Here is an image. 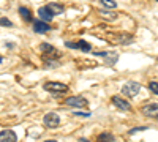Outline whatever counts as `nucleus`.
I'll use <instances>...</instances> for the list:
<instances>
[{"mask_svg": "<svg viewBox=\"0 0 158 142\" xmlns=\"http://www.w3.org/2000/svg\"><path fill=\"white\" fill-rule=\"evenodd\" d=\"M139 90H141V85L138 82H133V81H128L122 85V93L128 98H133L139 93Z\"/></svg>", "mask_w": 158, "mask_h": 142, "instance_id": "1", "label": "nucleus"}, {"mask_svg": "<svg viewBox=\"0 0 158 142\" xmlns=\"http://www.w3.org/2000/svg\"><path fill=\"white\" fill-rule=\"evenodd\" d=\"M95 55H100L104 59V65L106 67H114L115 62L118 60V54L114 52V51H109V52H94Z\"/></svg>", "mask_w": 158, "mask_h": 142, "instance_id": "2", "label": "nucleus"}, {"mask_svg": "<svg viewBox=\"0 0 158 142\" xmlns=\"http://www.w3.org/2000/svg\"><path fill=\"white\" fill-rule=\"evenodd\" d=\"M44 90L48 92H59V93H65L68 92V85L67 84H62V82H46L44 84Z\"/></svg>", "mask_w": 158, "mask_h": 142, "instance_id": "3", "label": "nucleus"}, {"mask_svg": "<svg viewBox=\"0 0 158 142\" xmlns=\"http://www.w3.org/2000/svg\"><path fill=\"white\" fill-rule=\"evenodd\" d=\"M43 123H44L46 128H57L59 123H60V117H59L56 112H49V114L44 115Z\"/></svg>", "mask_w": 158, "mask_h": 142, "instance_id": "4", "label": "nucleus"}, {"mask_svg": "<svg viewBox=\"0 0 158 142\" xmlns=\"http://www.w3.org/2000/svg\"><path fill=\"white\" fill-rule=\"evenodd\" d=\"M111 101L114 103V106L118 108L120 111H130V109H131V104H130V103H128L125 98L118 96V95H114V96L111 98Z\"/></svg>", "mask_w": 158, "mask_h": 142, "instance_id": "5", "label": "nucleus"}, {"mask_svg": "<svg viewBox=\"0 0 158 142\" xmlns=\"http://www.w3.org/2000/svg\"><path fill=\"white\" fill-rule=\"evenodd\" d=\"M65 103H67V106H71V108H84L89 104V101L82 96H70Z\"/></svg>", "mask_w": 158, "mask_h": 142, "instance_id": "6", "label": "nucleus"}, {"mask_svg": "<svg viewBox=\"0 0 158 142\" xmlns=\"http://www.w3.org/2000/svg\"><path fill=\"white\" fill-rule=\"evenodd\" d=\"M141 112L147 117H158V104L156 103H149V104L141 108Z\"/></svg>", "mask_w": 158, "mask_h": 142, "instance_id": "7", "label": "nucleus"}, {"mask_svg": "<svg viewBox=\"0 0 158 142\" xmlns=\"http://www.w3.org/2000/svg\"><path fill=\"white\" fill-rule=\"evenodd\" d=\"M38 14H40V18H41L43 21H46V22H51L52 19H54V13H52V10L46 5V6H40L38 8Z\"/></svg>", "mask_w": 158, "mask_h": 142, "instance_id": "8", "label": "nucleus"}, {"mask_svg": "<svg viewBox=\"0 0 158 142\" xmlns=\"http://www.w3.org/2000/svg\"><path fill=\"white\" fill-rule=\"evenodd\" d=\"M33 30H35V33H46V32H49L51 30V27L48 25V22L46 21H35L33 22Z\"/></svg>", "mask_w": 158, "mask_h": 142, "instance_id": "9", "label": "nucleus"}, {"mask_svg": "<svg viewBox=\"0 0 158 142\" xmlns=\"http://www.w3.org/2000/svg\"><path fill=\"white\" fill-rule=\"evenodd\" d=\"M18 139L16 133L11 131V130H2L0 131V140L2 142H15Z\"/></svg>", "mask_w": 158, "mask_h": 142, "instance_id": "10", "label": "nucleus"}, {"mask_svg": "<svg viewBox=\"0 0 158 142\" xmlns=\"http://www.w3.org/2000/svg\"><path fill=\"white\" fill-rule=\"evenodd\" d=\"M98 14L104 19H108V21H115L118 18L117 13H112V11H108V10H98Z\"/></svg>", "mask_w": 158, "mask_h": 142, "instance_id": "11", "label": "nucleus"}, {"mask_svg": "<svg viewBox=\"0 0 158 142\" xmlns=\"http://www.w3.org/2000/svg\"><path fill=\"white\" fill-rule=\"evenodd\" d=\"M19 14L22 16V19H24L25 22H30V21H32V13L29 11V8L21 6V8H19Z\"/></svg>", "mask_w": 158, "mask_h": 142, "instance_id": "12", "label": "nucleus"}, {"mask_svg": "<svg viewBox=\"0 0 158 142\" xmlns=\"http://www.w3.org/2000/svg\"><path fill=\"white\" fill-rule=\"evenodd\" d=\"M48 6L52 10V13H54V14H62V13L65 11V8H63L62 5H57V3H49Z\"/></svg>", "mask_w": 158, "mask_h": 142, "instance_id": "13", "label": "nucleus"}, {"mask_svg": "<svg viewBox=\"0 0 158 142\" xmlns=\"http://www.w3.org/2000/svg\"><path fill=\"white\" fill-rule=\"evenodd\" d=\"M40 49H41L43 52H46V54H54V52H56L54 46H51V44H48V43H43L41 46H40Z\"/></svg>", "mask_w": 158, "mask_h": 142, "instance_id": "14", "label": "nucleus"}, {"mask_svg": "<svg viewBox=\"0 0 158 142\" xmlns=\"http://www.w3.org/2000/svg\"><path fill=\"white\" fill-rule=\"evenodd\" d=\"M98 2L103 5V6H106V8H111V10H114L115 6H117V3L114 2V0H98Z\"/></svg>", "mask_w": 158, "mask_h": 142, "instance_id": "15", "label": "nucleus"}, {"mask_svg": "<svg viewBox=\"0 0 158 142\" xmlns=\"http://www.w3.org/2000/svg\"><path fill=\"white\" fill-rule=\"evenodd\" d=\"M44 67H48V68H57L59 62L57 60H51V59H44Z\"/></svg>", "mask_w": 158, "mask_h": 142, "instance_id": "16", "label": "nucleus"}, {"mask_svg": "<svg viewBox=\"0 0 158 142\" xmlns=\"http://www.w3.org/2000/svg\"><path fill=\"white\" fill-rule=\"evenodd\" d=\"M77 49H81V51H85V52H89V51H90L92 47H90V44H89V43H85L84 40H81V41L77 43Z\"/></svg>", "mask_w": 158, "mask_h": 142, "instance_id": "17", "label": "nucleus"}, {"mask_svg": "<svg viewBox=\"0 0 158 142\" xmlns=\"http://www.w3.org/2000/svg\"><path fill=\"white\" fill-rule=\"evenodd\" d=\"M149 90L152 93H155V95H158V82H155V81H152L150 84H149Z\"/></svg>", "mask_w": 158, "mask_h": 142, "instance_id": "18", "label": "nucleus"}, {"mask_svg": "<svg viewBox=\"0 0 158 142\" xmlns=\"http://www.w3.org/2000/svg\"><path fill=\"white\" fill-rule=\"evenodd\" d=\"M103 139H108V140H115V137L112 134H108V133H103L98 136V140H103Z\"/></svg>", "mask_w": 158, "mask_h": 142, "instance_id": "19", "label": "nucleus"}, {"mask_svg": "<svg viewBox=\"0 0 158 142\" xmlns=\"http://www.w3.org/2000/svg\"><path fill=\"white\" fill-rule=\"evenodd\" d=\"M0 22H2V25H3V27H13L11 21H8L6 18H2V19H0Z\"/></svg>", "mask_w": 158, "mask_h": 142, "instance_id": "20", "label": "nucleus"}, {"mask_svg": "<svg viewBox=\"0 0 158 142\" xmlns=\"http://www.w3.org/2000/svg\"><path fill=\"white\" fill-rule=\"evenodd\" d=\"M144 130H146V126H138V128H135V130H130L128 134H135V133H138V131H144Z\"/></svg>", "mask_w": 158, "mask_h": 142, "instance_id": "21", "label": "nucleus"}, {"mask_svg": "<svg viewBox=\"0 0 158 142\" xmlns=\"http://www.w3.org/2000/svg\"><path fill=\"white\" fill-rule=\"evenodd\" d=\"M73 115H77V117H90V112H74Z\"/></svg>", "mask_w": 158, "mask_h": 142, "instance_id": "22", "label": "nucleus"}, {"mask_svg": "<svg viewBox=\"0 0 158 142\" xmlns=\"http://www.w3.org/2000/svg\"><path fill=\"white\" fill-rule=\"evenodd\" d=\"M65 46L71 47V49H77V43H70V41H67V43H65Z\"/></svg>", "mask_w": 158, "mask_h": 142, "instance_id": "23", "label": "nucleus"}, {"mask_svg": "<svg viewBox=\"0 0 158 142\" xmlns=\"http://www.w3.org/2000/svg\"><path fill=\"white\" fill-rule=\"evenodd\" d=\"M155 2H158V0H155Z\"/></svg>", "mask_w": 158, "mask_h": 142, "instance_id": "24", "label": "nucleus"}, {"mask_svg": "<svg viewBox=\"0 0 158 142\" xmlns=\"http://www.w3.org/2000/svg\"><path fill=\"white\" fill-rule=\"evenodd\" d=\"M156 62H158V60H156Z\"/></svg>", "mask_w": 158, "mask_h": 142, "instance_id": "25", "label": "nucleus"}]
</instances>
